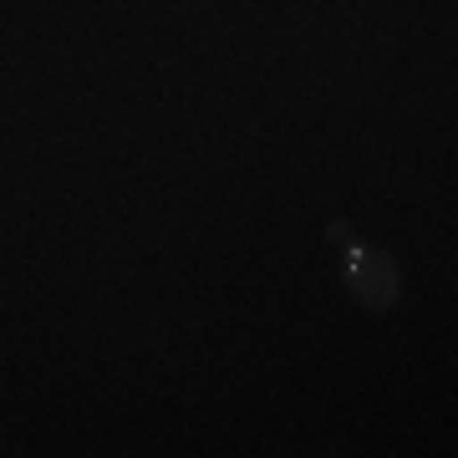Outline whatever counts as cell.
I'll list each match as a JSON object with an SVG mask.
<instances>
[{
	"label": "cell",
	"instance_id": "6da1fadb",
	"mask_svg": "<svg viewBox=\"0 0 458 458\" xmlns=\"http://www.w3.org/2000/svg\"><path fill=\"white\" fill-rule=\"evenodd\" d=\"M346 285L367 311H387L403 295V270L387 250L367 245V240H346Z\"/></svg>",
	"mask_w": 458,
	"mask_h": 458
}]
</instances>
